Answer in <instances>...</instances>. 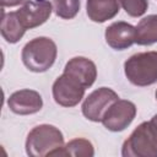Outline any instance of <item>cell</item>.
I'll list each match as a JSON object with an SVG mask.
<instances>
[{"instance_id":"cell-1","label":"cell","mask_w":157,"mask_h":157,"mask_svg":"<svg viewBox=\"0 0 157 157\" xmlns=\"http://www.w3.org/2000/svg\"><path fill=\"white\" fill-rule=\"evenodd\" d=\"M64 147V135L54 125L40 124L34 126L26 139V153L31 157L58 156Z\"/></svg>"},{"instance_id":"cell-2","label":"cell","mask_w":157,"mask_h":157,"mask_svg":"<svg viewBox=\"0 0 157 157\" xmlns=\"http://www.w3.org/2000/svg\"><path fill=\"white\" fill-rule=\"evenodd\" d=\"M58 48L53 39L48 37H37L29 40L21 53L23 65L33 72H44L55 63Z\"/></svg>"},{"instance_id":"cell-3","label":"cell","mask_w":157,"mask_h":157,"mask_svg":"<svg viewBox=\"0 0 157 157\" xmlns=\"http://www.w3.org/2000/svg\"><path fill=\"white\" fill-rule=\"evenodd\" d=\"M123 157H157V126L150 121L137 125L121 147Z\"/></svg>"},{"instance_id":"cell-4","label":"cell","mask_w":157,"mask_h":157,"mask_svg":"<svg viewBox=\"0 0 157 157\" xmlns=\"http://www.w3.org/2000/svg\"><path fill=\"white\" fill-rule=\"evenodd\" d=\"M126 78L135 86L146 87L157 82V52H144L131 55L124 63Z\"/></svg>"},{"instance_id":"cell-5","label":"cell","mask_w":157,"mask_h":157,"mask_svg":"<svg viewBox=\"0 0 157 157\" xmlns=\"http://www.w3.org/2000/svg\"><path fill=\"white\" fill-rule=\"evenodd\" d=\"M86 87L74 76L63 72L53 83L52 92L56 104L61 107H75L85 96Z\"/></svg>"},{"instance_id":"cell-6","label":"cell","mask_w":157,"mask_h":157,"mask_svg":"<svg viewBox=\"0 0 157 157\" xmlns=\"http://www.w3.org/2000/svg\"><path fill=\"white\" fill-rule=\"evenodd\" d=\"M119 99V96L115 91L108 87H101L91 92L82 103V114L86 119L98 123L102 121L103 115L108 108Z\"/></svg>"},{"instance_id":"cell-7","label":"cell","mask_w":157,"mask_h":157,"mask_svg":"<svg viewBox=\"0 0 157 157\" xmlns=\"http://www.w3.org/2000/svg\"><path fill=\"white\" fill-rule=\"evenodd\" d=\"M136 105L128 99L115 101L102 118V124L105 129L113 132L125 130L136 117Z\"/></svg>"},{"instance_id":"cell-8","label":"cell","mask_w":157,"mask_h":157,"mask_svg":"<svg viewBox=\"0 0 157 157\" xmlns=\"http://www.w3.org/2000/svg\"><path fill=\"white\" fill-rule=\"evenodd\" d=\"M53 5L49 0H27L16 11L21 23L26 29L38 27L49 20Z\"/></svg>"},{"instance_id":"cell-9","label":"cell","mask_w":157,"mask_h":157,"mask_svg":"<svg viewBox=\"0 0 157 157\" xmlns=\"http://www.w3.org/2000/svg\"><path fill=\"white\" fill-rule=\"evenodd\" d=\"M7 105L15 114L29 115L38 113L42 109L43 99L37 91L25 88L13 92L7 99Z\"/></svg>"},{"instance_id":"cell-10","label":"cell","mask_w":157,"mask_h":157,"mask_svg":"<svg viewBox=\"0 0 157 157\" xmlns=\"http://www.w3.org/2000/svg\"><path fill=\"white\" fill-rule=\"evenodd\" d=\"M136 29L132 25L118 21L113 22L105 28V42L114 50H124L135 43Z\"/></svg>"},{"instance_id":"cell-11","label":"cell","mask_w":157,"mask_h":157,"mask_svg":"<svg viewBox=\"0 0 157 157\" xmlns=\"http://www.w3.org/2000/svg\"><path fill=\"white\" fill-rule=\"evenodd\" d=\"M64 72L74 76L86 88L91 87L97 78L96 64L85 56H75L70 59L64 67Z\"/></svg>"},{"instance_id":"cell-12","label":"cell","mask_w":157,"mask_h":157,"mask_svg":"<svg viewBox=\"0 0 157 157\" xmlns=\"http://www.w3.org/2000/svg\"><path fill=\"white\" fill-rule=\"evenodd\" d=\"M121 6V0H87L86 12L91 21L103 23L114 18Z\"/></svg>"},{"instance_id":"cell-13","label":"cell","mask_w":157,"mask_h":157,"mask_svg":"<svg viewBox=\"0 0 157 157\" xmlns=\"http://www.w3.org/2000/svg\"><path fill=\"white\" fill-rule=\"evenodd\" d=\"M1 36L2 38L10 43H17L25 34L26 28L23 27V25L21 23L16 11L13 12H7L5 13L2 11V18H1Z\"/></svg>"},{"instance_id":"cell-14","label":"cell","mask_w":157,"mask_h":157,"mask_svg":"<svg viewBox=\"0 0 157 157\" xmlns=\"http://www.w3.org/2000/svg\"><path fill=\"white\" fill-rule=\"evenodd\" d=\"M135 43L139 45H151L157 43V15H148L140 20L135 27Z\"/></svg>"},{"instance_id":"cell-15","label":"cell","mask_w":157,"mask_h":157,"mask_svg":"<svg viewBox=\"0 0 157 157\" xmlns=\"http://www.w3.org/2000/svg\"><path fill=\"white\" fill-rule=\"evenodd\" d=\"M58 156H75V157H92L94 156V148L91 141L86 139H74L69 141L60 151Z\"/></svg>"},{"instance_id":"cell-16","label":"cell","mask_w":157,"mask_h":157,"mask_svg":"<svg viewBox=\"0 0 157 157\" xmlns=\"http://www.w3.org/2000/svg\"><path fill=\"white\" fill-rule=\"evenodd\" d=\"M55 15L63 20L74 18L80 11V0H52Z\"/></svg>"},{"instance_id":"cell-17","label":"cell","mask_w":157,"mask_h":157,"mask_svg":"<svg viewBox=\"0 0 157 157\" xmlns=\"http://www.w3.org/2000/svg\"><path fill=\"white\" fill-rule=\"evenodd\" d=\"M121 6L129 16L140 17L147 11L148 1L147 0H121Z\"/></svg>"},{"instance_id":"cell-18","label":"cell","mask_w":157,"mask_h":157,"mask_svg":"<svg viewBox=\"0 0 157 157\" xmlns=\"http://www.w3.org/2000/svg\"><path fill=\"white\" fill-rule=\"evenodd\" d=\"M27 0H0L1 6L2 7H13V6H18L23 2H26Z\"/></svg>"},{"instance_id":"cell-19","label":"cell","mask_w":157,"mask_h":157,"mask_svg":"<svg viewBox=\"0 0 157 157\" xmlns=\"http://www.w3.org/2000/svg\"><path fill=\"white\" fill-rule=\"evenodd\" d=\"M151 121H152V123H153V124L157 126V114H155V115L151 118Z\"/></svg>"},{"instance_id":"cell-20","label":"cell","mask_w":157,"mask_h":157,"mask_svg":"<svg viewBox=\"0 0 157 157\" xmlns=\"http://www.w3.org/2000/svg\"><path fill=\"white\" fill-rule=\"evenodd\" d=\"M155 96H156V99H157V90H156V93H155Z\"/></svg>"}]
</instances>
